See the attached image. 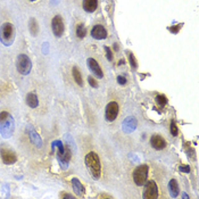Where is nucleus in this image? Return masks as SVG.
<instances>
[{
  "label": "nucleus",
  "mask_w": 199,
  "mask_h": 199,
  "mask_svg": "<svg viewBox=\"0 0 199 199\" xmlns=\"http://www.w3.org/2000/svg\"><path fill=\"white\" fill-rule=\"evenodd\" d=\"M86 165L93 179L98 180L101 175V164H100L99 156L96 153H89L86 156Z\"/></svg>",
  "instance_id": "1"
},
{
  "label": "nucleus",
  "mask_w": 199,
  "mask_h": 199,
  "mask_svg": "<svg viewBox=\"0 0 199 199\" xmlns=\"http://www.w3.org/2000/svg\"><path fill=\"white\" fill-rule=\"evenodd\" d=\"M26 131H27V133H29V136H30L31 142L33 143L34 146H37L38 148H40V147L42 146L41 138H40L39 134H38V133L34 131V129L32 127V126H29V127H26Z\"/></svg>",
  "instance_id": "15"
},
{
  "label": "nucleus",
  "mask_w": 199,
  "mask_h": 199,
  "mask_svg": "<svg viewBox=\"0 0 199 199\" xmlns=\"http://www.w3.org/2000/svg\"><path fill=\"white\" fill-rule=\"evenodd\" d=\"M15 39V29L12 23H3L0 27V41L3 46L10 47Z\"/></svg>",
  "instance_id": "3"
},
{
  "label": "nucleus",
  "mask_w": 199,
  "mask_h": 199,
  "mask_svg": "<svg viewBox=\"0 0 199 199\" xmlns=\"http://www.w3.org/2000/svg\"><path fill=\"white\" fill-rule=\"evenodd\" d=\"M182 26L181 24H179V25H176V26H172V27H169V30L172 31L173 33H178V31L180 30V27Z\"/></svg>",
  "instance_id": "30"
},
{
  "label": "nucleus",
  "mask_w": 199,
  "mask_h": 199,
  "mask_svg": "<svg viewBox=\"0 0 199 199\" xmlns=\"http://www.w3.org/2000/svg\"><path fill=\"white\" fill-rule=\"evenodd\" d=\"M129 59H130V64H131V67H132L133 70H136L137 67H138V64H137V60L132 53H129Z\"/></svg>",
  "instance_id": "25"
},
{
  "label": "nucleus",
  "mask_w": 199,
  "mask_h": 199,
  "mask_svg": "<svg viewBox=\"0 0 199 199\" xmlns=\"http://www.w3.org/2000/svg\"><path fill=\"white\" fill-rule=\"evenodd\" d=\"M150 145H151V147H153L154 149L162 150L166 147V141L163 139L160 136L155 134V136H153L151 137V139H150Z\"/></svg>",
  "instance_id": "13"
},
{
  "label": "nucleus",
  "mask_w": 199,
  "mask_h": 199,
  "mask_svg": "<svg viewBox=\"0 0 199 199\" xmlns=\"http://www.w3.org/2000/svg\"><path fill=\"white\" fill-rule=\"evenodd\" d=\"M72 187H73L74 192L76 193L77 196H83L84 192H86L84 187L82 186V183L80 182V180L76 179V178H74V179L72 180Z\"/></svg>",
  "instance_id": "16"
},
{
  "label": "nucleus",
  "mask_w": 199,
  "mask_h": 199,
  "mask_svg": "<svg viewBox=\"0 0 199 199\" xmlns=\"http://www.w3.org/2000/svg\"><path fill=\"white\" fill-rule=\"evenodd\" d=\"M169 195L173 198H176L179 196V184L176 182V180H171L169 183Z\"/></svg>",
  "instance_id": "18"
},
{
  "label": "nucleus",
  "mask_w": 199,
  "mask_h": 199,
  "mask_svg": "<svg viewBox=\"0 0 199 199\" xmlns=\"http://www.w3.org/2000/svg\"><path fill=\"white\" fill-rule=\"evenodd\" d=\"M117 82H118L119 84L124 86V84L126 83V79L124 76H117Z\"/></svg>",
  "instance_id": "29"
},
{
  "label": "nucleus",
  "mask_w": 199,
  "mask_h": 199,
  "mask_svg": "<svg viewBox=\"0 0 199 199\" xmlns=\"http://www.w3.org/2000/svg\"><path fill=\"white\" fill-rule=\"evenodd\" d=\"M51 27H53V32L56 37H62L64 33V23L63 20L59 15H57L53 18L51 22Z\"/></svg>",
  "instance_id": "9"
},
{
  "label": "nucleus",
  "mask_w": 199,
  "mask_h": 199,
  "mask_svg": "<svg viewBox=\"0 0 199 199\" xmlns=\"http://www.w3.org/2000/svg\"><path fill=\"white\" fill-rule=\"evenodd\" d=\"M98 7V0H83V8L88 13H93Z\"/></svg>",
  "instance_id": "17"
},
{
  "label": "nucleus",
  "mask_w": 199,
  "mask_h": 199,
  "mask_svg": "<svg viewBox=\"0 0 199 199\" xmlns=\"http://www.w3.org/2000/svg\"><path fill=\"white\" fill-rule=\"evenodd\" d=\"M91 35L96 40H104L107 37V31L105 30V27L101 25H96L93 26V29L91 30Z\"/></svg>",
  "instance_id": "14"
},
{
  "label": "nucleus",
  "mask_w": 199,
  "mask_h": 199,
  "mask_svg": "<svg viewBox=\"0 0 199 199\" xmlns=\"http://www.w3.org/2000/svg\"><path fill=\"white\" fill-rule=\"evenodd\" d=\"M0 155H1V158H2V162L6 164V165H12L14 163H16L17 157L15 155L14 151H12L10 149H6V148H1L0 150Z\"/></svg>",
  "instance_id": "10"
},
{
  "label": "nucleus",
  "mask_w": 199,
  "mask_h": 199,
  "mask_svg": "<svg viewBox=\"0 0 199 199\" xmlns=\"http://www.w3.org/2000/svg\"><path fill=\"white\" fill-rule=\"evenodd\" d=\"M88 81H89V84L92 88H98V83H97V81L93 77H91V76H89L88 77Z\"/></svg>",
  "instance_id": "27"
},
{
  "label": "nucleus",
  "mask_w": 199,
  "mask_h": 199,
  "mask_svg": "<svg viewBox=\"0 0 199 199\" xmlns=\"http://www.w3.org/2000/svg\"><path fill=\"white\" fill-rule=\"evenodd\" d=\"M26 104L31 108H37L39 106V99L35 93H29L26 96Z\"/></svg>",
  "instance_id": "19"
},
{
  "label": "nucleus",
  "mask_w": 199,
  "mask_h": 199,
  "mask_svg": "<svg viewBox=\"0 0 199 199\" xmlns=\"http://www.w3.org/2000/svg\"><path fill=\"white\" fill-rule=\"evenodd\" d=\"M30 32L32 35H37L38 32H39V29H38V23L34 18H31L30 21Z\"/></svg>",
  "instance_id": "21"
},
{
  "label": "nucleus",
  "mask_w": 199,
  "mask_h": 199,
  "mask_svg": "<svg viewBox=\"0 0 199 199\" xmlns=\"http://www.w3.org/2000/svg\"><path fill=\"white\" fill-rule=\"evenodd\" d=\"M156 101L160 105V106H165L166 104H167V98L165 96H163V95H158L156 97Z\"/></svg>",
  "instance_id": "23"
},
{
  "label": "nucleus",
  "mask_w": 199,
  "mask_h": 199,
  "mask_svg": "<svg viewBox=\"0 0 199 199\" xmlns=\"http://www.w3.org/2000/svg\"><path fill=\"white\" fill-rule=\"evenodd\" d=\"M105 51H106V57L108 60H113V53H112V50L108 48V47H105Z\"/></svg>",
  "instance_id": "26"
},
{
  "label": "nucleus",
  "mask_w": 199,
  "mask_h": 199,
  "mask_svg": "<svg viewBox=\"0 0 199 199\" xmlns=\"http://www.w3.org/2000/svg\"><path fill=\"white\" fill-rule=\"evenodd\" d=\"M30 1H35V0H30Z\"/></svg>",
  "instance_id": "33"
},
{
  "label": "nucleus",
  "mask_w": 199,
  "mask_h": 199,
  "mask_svg": "<svg viewBox=\"0 0 199 199\" xmlns=\"http://www.w3.org/2000/svg\"><path fill=\"white\" fill-rule=\"evenodd\" d=\"M16 67H17L18 73H21L22 75H27V74L31 72V68H32L31 59L25 53H21V55H18V57H17Z\"/></svg>",
  "instance_id": "5"
},
{
  "label": "nucleus",
  "mask_w": 199,
  "mask_h": 199,
  "mask_svg": "<svg viewBox=\"0 0 199 199\" xmlns=\"http://www.w3.org/2000/svg\"><path fill=\"white\" fill-rule=\"evenodd\" d=\"M72 73H73V77H74V80H75V82H76L80 86H83L82 75H81V73H80L79 68H77V67H73Z\"/></svg>",
  "instance_id": "20"
},
{
  "label": "nucleus",
  "mask_w": 199,
  "mask_h": 199,
  "mask_svg": "<svg viewBox=\"0 0 199 199\" xmlns=\"http://www.w3.org/2000/svg\"><path fill=\"white\" fill-rule=\"evenodd\" d=\"M86 64H88L89 70L91 71V72H92V73L95 74L97 77L101 79V77L104 76L103 71H101V68H100V66H99V64L97 63L96 59H93V58H89V59L86 60Z\"/></svg>",
  "instance_id": "12"
},
{
  "label": "nucleus",
  "mask_w": 199,
  "mask_h": 199,
  "mask_svg": "<svg viewBox=\"0 0 199 199\" xmlns=\"http://www.w3.org/2000/svg\"><path fill=\"white\" fill-rule=\"evenodd\" d=\"M71 157H72V153H71V149L67 146L64 145V149L60 150V151H57V159L58 162L60 163V165L64 169H67V164L71 160Z\"/></svg>",
  "instance_id": "7"
},
{
  "label": "nucleus",
  "mask_w": 199,
  "mask_h": 199,
  "mask_svg": "<svg viewBox=\"0 0 199 199\" xmlns=\"http://www.w3.org/2000/svg\"><path fill=\"white\" fill-rule=\"evenodd\" d=\"M51 1H53H53H55V0H51ZM57 1H58V0H56V2H57Z\"/></svg>",
  "instance_id": "32"
},
{
  "label": "nucleus",
  "mask_w": 199,
  "mask_h": 199,
  "mask_svg": "<svg viewBox=\"0 0 199 199\" xmlns=\"http://www.w3.org/2000/svg\"><path fill=\"white\" fill-rule=\"evenodd\" d=\"M15 130V123L13 116L7 112L0 113V133L3 138H10Z\"/></svg>",
  "instance_id": "2"
},
{
  "label": "nucleus",
  "mask_w": 199,
  "mask_h": 199,
  "mask_svg": "<svg viewBox=\"0 0 199 199\" xmlns=\"http://www.w3.org/2000/svg\"><path fill=\"white\" fill-rule=\"evenodd\" d=\"M117 114H118V104L115 103V101H112L107 105L106 107V119L108 122H113L115 121V118L117 117Z\"/></svg>",
  "instance_id": "8"
},
{
  "label": "nucleus",
  "mask_w": 199,
  "mask_h": 199,
  "mask_svg": "<svg viewBox=\"0 0 199 199\" xmlns=\"http://www.w3.org/2000/svg\"><path fill=\"white\" fill-rule=\"evenodd\" d=\"M158 197V187L155 181H148L145 183L143 198L145 199H156Z\"/></svg>",
  "instance_id": "6"
},
{
  "label": "nucleus",
  "mask_w": 199,
  "mask_h": 199,
  "mask_svg": "<svg viewBox=\"0 0 199 199\" xmlns=\"http://www.w3.org/2000/svg\"><path fill=\"white\" fill-rule=\"evenodd\" d=\"M62 197H65V198H73V196H72V195H67V193H64V195H62Z\"/></svg>",
  "instance_id": "31"
},
{
  "label": "nucleus",
  "mask_w": 199,
  "mask_h": 199,
  "mask_svg": "<svg viewBox=\"0 0 199 199\" xmlns=\"http://www.w3.org/2000/svg\"><path fill=\"white\" fill-rule=\"evenodd\" d=\"M148 166L147 165H140L133 171V181L137 186H145L148 179Z\"/></svg>",
  "instance_id": "4"
},
{
  "label": "nucleus",
  "mask_w": 199,
  "mask_h": 199,
  "mask_svg": "<svg viewBox=\"0 0 199 199\" xmlns=\"http://www.w3.org/2000/svg\"><path fill=\"white\" fill-rule=\"evenodd\" d=\"M180 171L184 173H189L190 172V166L186 165V166H180Z\"/></svg>",
  "instance_id": "28"
},
{
  "label": "nucleus",
  "mask_w": 199,
  "mask_h": 199,
  "mask_svg": "<svg viewBox=\"0 0 199 199\" xmlns=\"http://www.w3.org/2000/svg\"><path fill=\"white\" fill-rule=\"evenodd\" d=\"M86 27L83 26V25H79L76 29V35L80 38V39H83V38L86 37Z\"/></svg>",
  "instance_id": "22"
},
{
  "label": "nucleus",
  "mask_w": 199,
  "mask_h": 199,
  "mask_svg": "<svg viewBox=\"0 0 199 199\" xmlns=\"http://www.w3.org/2000/svg\"><path fill=\"white\" fill-rule=\"evenodd\" d=\"M137 127V119L133 116H127L122 123V129L124 133H132Z\"/></svg>",
  "instance_id": "11"
},
{
  "label": "nucleus",
  "mask_w": 199,
  "mask_h": 199,
  "mask_svg": "<svg viewBox=\"0 0 199 199\" xmlns=\"http://www.w3.org/2000/svg\"><path fill=\"white\" fill-rule=\"evenodd\" d=\"M171 134H172L173 137H176L178 136V133H179V130H178V126H176L175 122H171Z\"/></svg>",
  "instance_id": "24"
}]
</instances>
